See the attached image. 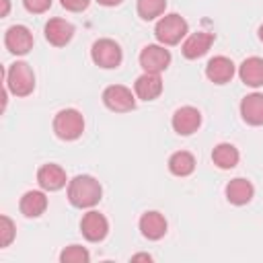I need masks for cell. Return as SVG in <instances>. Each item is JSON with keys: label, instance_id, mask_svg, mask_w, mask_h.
I'll return each mask as SVG.
<instances>
[{"label": "cell", "instance_id": "6da1fadb", "mask_svg": "<svg viewBox=\"0 0 263 263\" xmlns=\"http://www.w3.org/2000/svg\"><path fill=\"white\" fill-rule=\"evenodd\" d=\"M101 183L90 175H76L68 183V199L74 208H92L101 201Z\"/></svg>", "mask_w": 263, "mask_h": 263}, {"label": "cell", "instance_id": "7a4b0ae2", "mask_svg": "<svg viewBox=\"0 0 263 263\" xmlns=\"http://www.w3.org/2000/svg\"><path fill=\"white\" fill-rule=\"evenodd\" d=\"M4 84L14 97H29L35 88V74L27 62H14L4 72Z\"/></svg>", "mask_w": 263, "mask_h": 263}, {"label": "cell", "instance_id": "3957f363", "mask_svg": "<svg viewBox=\"0 0 263 263\" xmlns=\"http://www.w3.org/2000/svg\"><path fill=\"white\" fill-rule=\"evenodd\" d=\"M187 21L177 14V12H171V14H164L158 18L156 27H154V35L158 39V43L162 45H177L185 35H187Z\"/></svg>", "mask_w": 263, "mask_h": 263}, {"label": "cell", "instance_id": "277c9868", "mask_svg": "<svg viewBox=\"0 0 263 263\" xmlns=\"http://www.w3.org/2000/svg\"><path fill=\"white\" fill-rule=\"evenodd\" d=\"M53 132L60 140L72 142L82 136L84 132V117L76 109H62L53 117Z\"/></svg>", "mask_w": 263, "mask_h": 263}, {"label": "cell", "instance_id": "5b68a950", "mask_svg": "<svg viewBox=\"0 0 263 263\" xmlns=\"http://www.w3.org/2000/svg\"><path fill=\"white\" fill-rule=\"evenodd\" d=\"M90 58L99 68L111 70L121 64L123 53H121L119 43H115L113 39H97L90 47Z\"/></svg>", "mask_w": 263, "mask_h": 263}, {"label": "cell", "instance_id": "8992f818", "mask_svg": "<svg viewBox=\"0 0 263 263\" xmlns=\"http://www.w3.org/2000/svg\"><path fill=\"white\" fill-rule=\"evenodd\" d=\"M171 64V51L160 43H152L146 45L140 51V66L144 72H152V74H160L168 68Z\"/></svg>", "mask_w": 263, "mask_h": 263}, {"label": "cell", "instance_id": "52a82bcc", "mask_svg": "<svg viewBox=\"0 0 263 263\" xmlns=\"http://www.w3.org/2000/svg\"><path fill=\"white\" fill-rule=\"evenodd\" d=\"M103 103L107 109H111L115 113H127L136 107V97L127 86L111 84L103 90Z\"/></svg>", "mask_w": 263, "mask_h": 263}, {"label": "cell", "instance_id": "ba28073f", "mask_svg": "<svg viewBox=\"0 0 263 263\" xmlns=\"http://www.w3.org/2000/svg\"><path fill=\"white\" fill-rule=\"evenodd\" d=\"M4 45L10 53L14 55H25L33 47V33L25 25H12L6 29L4 35Z\"/></svg>", "mask_w": 263, "mask_h": 263}, {"label": "cell", "instance_id": "9c48e42d", "mask_svg": "<svg viewBox=\"0 0 263 263\" xmlns=\"http://www.w3.org/2000/svg\"><path fill=\"white\" fill-rule=\"evenodd\" d=\"M80 230H82V236H84L86 240L99 242V240H103V238L107 236V232H109V222H107V218H105L101 212L88 210V212L82 216V220H80Z\"/></svg>", "mask_w": 263, "mask_h": 263}, {"label": "cell", "instance_id": "30bf717a", "mask_svg": "<svg viewBox=\"0 0 263 263\" xmlns=\"http://www.w3.org/2000/svg\"><path fill=\"white\" fill-rule=\"evenodd\" d=\"M171 123H173V129L179 136H191L201 125V113H199V109H195L191 105H185V107H179L173 113Z\"/></svg>", "mask_w": 263, "mask_h": 263}, {"label": "cell", "instance_id": "8fae6325", "mask_svg": "<svg viewBox=\"0 0 263 263\" xmlns=\"http://www.w3.org/2000/svg\"><path fill=\"white\" fill-rule=\"evenodd\" d=\"M214 39H216V35H214V33H208V31L191 33V35L185 39L181 51H183V55H185L187 60H197V58H201L203 53H208V49L212 47Z\"/></svg>", "mask_w": 263, "mask_h": 263}, {"label": "cell", "instance_id": "7c38bea8", "mask_svg": "<svg viewBox=\"0 0 263 263\" xmlns=\"http://www.w3.org/2000/svg\"><path fill=\"white\" fill-rule=\"evenodd\" d=\"M43 33H45V39H47L51 45L64 47L66 43H70V39H72V35H74V27H72V23H68V21H64V18H49V21L45 23Z\"/></svg>", "mask_w": 263, "mask_h": 263}, {"label": "cell", "instance_id": "4fadbf2b", "mask_svg": "<svg viewBox=\"0 0 263 263\" xmlns=\"http://www.w3.org/2000/svg\"><path fill=\"white\" fill-rule=\"evenodd\" d=\"M205 76L214 82V84H226L232 80L234 76V64L230 58L226 55H216L208 62L205 66Z\"/></svg>", "mask_w": 263, "mask_h": 263}, {"label": "cell", "instance_id": "5bb4252c", "mask_svg": "<svg viewBox=\"0 0 263 263\" xmlns=\"http://www.w3.org/2000/svg\"><path fill=\"white\" fill-rule=\"evenodd\" d=\"M37 183L43 191H58L66 185V171L60 164H43L37 171Z\"/></svg>", "mask_w": 263, "mask_h": 263}, {"label": "cell", "instance_id": "9a60e30c", "mask_svg": "<svg viewBox=\"0 0 263 263\" xmlns=\"http://www.w3.org/2000/svg\"><path fill=\"white\" fill-rule=\"evenodd\" d=\"M134 92H136V97L142 99V101H154L156 97H160V92H162L160 74L144 72L142 76H138V78H136V84H134Z\"/></svg>", "mask_w": 263, "mask_h": 263}, {"label": "cell", "instance_id": "2e32d148", "mask_svg": "<svg viewBox=\"0 0 263 263\" xmlns=\"http://www.w3.org/2000/svg\"><path fill=\"white\" fill-rule=\"evenodd\" d=\"M140 232L148 240H158L166 234V220L160 212H146L140 218Z\"/></svg>", "mask_w": 263, "mask_h": 263}, {"label": "cell", "instance_id": "e0dca14e", "mask_svg": "<svg viewBox=\"0 0 263 263\" xmlns=\"http://www.w3.org/2000/svg\"><path fill=\"white\" fill-rule=\"evenodd\" d=\"M238 76L251 88L263 86V58L253 55V58L242 60V64L238 66Z\"/></svg>", "mask_w": 263, "mask_h": 263}, {"label": "cell", "instance_id": "ac0fdd59", "mask_svg": "<svg viewBox=\"0 0 263 263\" xmlns=\"http://www.w3.org/2000/svg\"><path fill=\"white\" fill-rule=\"evenodd\" d=\"M240 115L249 125H263V95L251 92L240 101Z\"/></svg>", "mask_w": 263, "mask_h": 263}, {"label": "cell", "instance_id": "d6986e66", "mask_svg": "<svg viewBox=\"0 0 263 263\" xmlns=\"http://www.w3.org/2000/svg\"><path fill=\"white\" fill-rule=\"evenodd\" d=\"M18 208H21V214L27 216V218H39L45 210H47V197L43 191H27L23 193L21 201H18Z\"/></svg>", "mask_w": 263, "mask_h": 263}, {"label": "cell", "instance_id": "ffe728a7", "mask_svg": "<svg viewBox=\"0 0 263 263\" xmlns=\"http://www.w3.org/2000/svg\"><path fill=\"white\" fill-rule=\"evenodd\" d=\"M253 193H255V189H253L251 181H247V179H242V177H236V179H232V181L226 185V199H228L230 203H234V205H245V203H249V201L253 199Z\"/></svg>", "mask_w": 263, "mask_h": 263}, {"label": "cell", "instance_id": "44dd1931", "mask_svg": "<svg viewBox=\"0 0 263 263\" xmlns=\"http://www.w3.org/2000/svg\"><path fill=\"white\" fill-rule=\"evenodd\" d=\"M238 158H240L238 150H236L232 144H228V142H222V144L214 146V150H212V160H214V164H216L218 168H222V171L234 168V166L238 164Z\"/></svg>", "mask_w": 263, "mask_h": 263}, {"label": "cell", "instance_id": "7402d4cb", "mask_svg": "<svg viewBox=\"0 0 263 263\" xmlns=\"http://www.w3.org/2000/svg\"><path fill=\"white\" fill-rule=\"evenodd\" d=\"M168 171L177 177H187L195 171V158L191 152L187 150H179L175 154H171L168 158Z\"/></svg>", "mask_w": 263, "mask_h": 263}, {"label": "cell", "instance_id": "603a6c76", "mask_svg": "<svg viewBox=\"0 0 263 263\" xmlns=\"http://www.w3.org/2000/svg\"><path fill=\"white\" fill-rule=\"evenodd\" d=\"M136 8H138V14L144 21H152V18L164 14L166 0H138V6Z\"/></svg>", "mask_w": 263, "mask_h": 263}, {"label": "cell", "instance_id": "cb8c5ba5", "mask_svg": "<svg viewBox=\"0 0 263 263\" xmlns=\"http://www.w3.org/2000/svg\"><path fill=\"white\" fill-rule=\"evenodd\" d=\"M88 259H90L88 251L84 247H80V245H70L60 253V261L62 263H88Z\"/></svg>", "mask_w": 263, "mask_h": 263}, {"label": "cell", "instance_id": "d4e9b609", "mask_svg": "<svg viewBox=\"0 0 263 263\" xmlns=\"http://www.w3.org/2000/svg\"><path fill=\"white\" fill-rule=\"evenodd\" d=\"M14 238V222L8 218V216H2L0 218V245L2 249H6Z\"/></svg>", "mask_w": 263, "mask_h": 263}, {"label": "cell", "instance_id": "484cf974", "mask_svg": "<svg viewBox=\"0 0 263 263\" xmlns=\"http://www.w3.org/2000/svg\"><path fill=\"white\" fill-rule=\"evenodd\" d=\"M23 6H25L29 12H33V14H41V12L49 10L51 0H23Z\"/></svg>", "mask_w": 263, "mask_h": 263}, {"label": "cell", "instance_id": "4316f807", "mask_svg": "<svg viewBox=\"0 0 263 263\" xmlns=\"http://www.w3.org/2000/svg\"><path fill=\"white\" fill-rule=\"evenodd\" d=\"M62 2V6L66 8V10H70V12H80V10H84L88 4H90V0H60Z\"/></svg>", "mask_w": 263, "mask_h": 263}, {"label": "cell", "instance_id": "83f0119b", "mask_svg": "<svg viewBox=\"0 0 263 263\" xmlns=\"http://www.w3.org/2000/svg\"><path fill=\"white\" fill-rule=\"evenodd\" d=\"M132 261H152V257H150V255H146V253H140V255H134V257H132Z\"/></svg>", "mask_w": 263, "mask_h": 263}, {"label": "cell", "instance_id": "f1b7e54d", "mask_svg": "<svg viewBox=\"0 0 263 263\" xmlns=\"http://www.w3.org/2000/svg\"><path fill=\"white\" fill-rule=\"evenodd\" d=\"M101 6H117V4H121V0H97Z\"/></svg>", "mask_w": 263, "mask_h": 263}, {"label": "cell", "instance_id": "f546056e", "mask_svg": "<svg viewBox=\"0 0 263 263\" xmlns=\"http://www.w3.org/2000/svg\"><path fill=\"white\" fill-rule=\"evenodd\" d=\"M0 2H2V12H0V14L6 16V14H8V8H10V2H8V0H0Z\"/></svg>", "mask_w": 263, "mask_h": 263}, {"label": "cell", "instance_id": "4dcf8cb0", "mask_svg": "<svg viewBox=\"0 0 263 263\" xmlns=\"http://www.w3.org/2000/svg\"><path fill=\"white\" fill-rule=\"evenodd\" d=\"M259 39H261V41H263V25H261V27H259Z\"/></svg>", "mask_w": 263, "mask_h": 263}]
</instances>
